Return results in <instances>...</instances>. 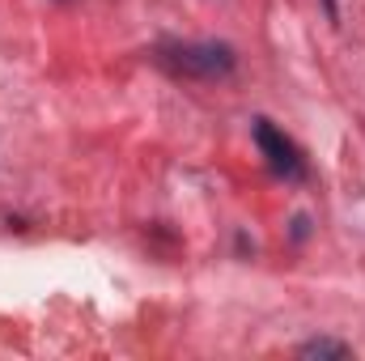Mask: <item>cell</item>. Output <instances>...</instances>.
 Segmentation results:
<instances>
[{
	"label": "cell",
	"mask_w": 365,
	"mask_h": 361,
	"mask_svg": "<svg viewBox=\"0 0 365 361\" xmlns=\"http://www.w3.org/2000/svg\"><path fill=\"white\" fill-rule=\"evenodd\" d=\"M158 64L179 73V77L217 81V77L234 73V47L230 43H162L158 47Z\"/></svg>",
	"instance_id": "6da1fadb"
},
{
	"label": "cell",
	"mask_w": 365,
	"mask_h": 361,
	"mask_svg": "<svg viewBox=\"0 0 365 361\" xmlns=\"http://www.w3.org/2000/svg\"><path fill=\"white\" fill-rule=\"evenodd\" d=\"M251 136H255L259 153L268 158V171H272V175H280V179H289V183L306 179V162H302L297 145H293L280 128H272V119H255V123H251Z\"/></svg>",
	"instance_id": "7a4b0ae2"
},
{
	"label": "cell",
	"mask_w": 365,
	"mask_h": 361,
	"mask_svg": "<svg viewBox=\"0 0 365 361\" xmlns=\"http://www.w3.org/2000/svg\"><path fill=\"white\" fill-rule=\"evenodd\" d=\"M297 353H302V357H349L353 349H349V345H340V340H306Z\"/></svg>",
	"instance_id": "3957f363"
},
{
	"label": "cell",
	"mask_w": 365,
	"mask_h": 361,
	"mask_svg": "<svg viewBox=\"0 0 365 361\" xmlns=\"http://www.w3.org/2000/svg\"><path fill=\"white\" fill-rule=\"evenodd\" d=\"M306 234H310V221H306V217H293V238H297V243H302V238H306Z\"/></svg>",
	"instance_id": "277c9868"
},
{
	"label": "cell",
	"mask_w": 365,
	"mask_h": 361,
	"mask_svg": "<svg viewBox=\"0 0 365 361\" xmlns=\"http://www.w3.org/2000/svg\"><path fill=\"white\" fill-rule=\"evenodd\" d=\"M323 9H327V17H331V21L340 17V9H336V0H323Z\"/></svg>",
	"instance_id": "5b68a950"
}]
</instances>
